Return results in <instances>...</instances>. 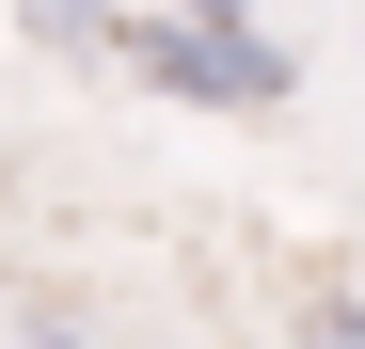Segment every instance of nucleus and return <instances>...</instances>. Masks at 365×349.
Wrapping results in <instances>:
<instances>
[{
    "label": "nucleus",
    "mask_w": 365,
    "mask_h": 349,
    "mask_svg": "<svg viewBox=\"0 0 365 349\" xmlns=\"http://www.w3.org/2000/svg\"><path fill=\"white\" fill-rule=\"evenodd\" d=\"M111 64H143L159 95H191V111H286L302 95V64L255 32V48H222V32H175V16H128V48Z\"/></svg>",
    "instance_id": "nucleus-1"
},
{
    "label": "nucleus",
    "mask_w": 365,
    "mask_h": 349,
    "mask_svg": "<svg viewBox=\"0 0 365 349\" xmlns=\"http://www.w3.org/2000/svg\"><path fill=\"white\" fill-rule=\"evenodd\" d=\"M32 48H128V0H16Z\"/></svg>",
    "instance_id": "nucleus-2"
},
{
    "label": "nucleus",
    "mask_w": 365,
    "mask_h": 349,
    "mask_svg": "<svg viewBox=\"0 0 365 349\" xmlns=\"http://www.w3.org/2000/svg\"><path fill=\"white\" fill-rule=\"evenodd\" d=\"M159 16H175V32H222V48H255V32H270L255 0H159Z\"/></svg>",
    "instance_id": "nucleus-3"
},
{
    "label": "nucleus",
    "mask_w": 365,
    "mask_h": 349,
    "mask_svg": "<svg viewBox=\"0 0 365 349\" xmlns=\"http://www.w3.org/2000/svg\"><path fill=\"white\" fill-rule=\"evenodd\" d=\"M318 349H365V286H334V302H318Z\"/></svg>",
    "instance_id": "nucleus-4"
},
{
    "label": "nucleus",
    "mask_w": 365,
    "mask_h": 349,
    "mask_svg": "<svg viewBox=\"0 0 365 349\" xmlns=\"http://www.w3.org/2000/svg\"><path fill=\"white\" fill-rule=\"evenodd\" d=\"M32 349H96V333H32Z\"/></svg>",
    "instance_id": "nucleus-5"
}]
</instances>
